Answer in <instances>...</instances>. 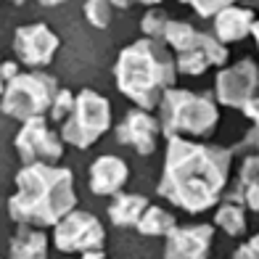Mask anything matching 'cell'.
Masks as SVG:
<instances>
[{"label": "cell", "mask_w": 259, "mask_h": 259, "mask_svg": "<svg viewBox=\"0 0 259 259\" xmlns=\"http://www.w3.org/2000/svg\"><path fill=\"white\" fill-rule=\"evenodd\" d=\"M230 161V148L193 143L188 138H169L159 193L183 211L191 214L206 211L220 201L225 191Z\"/></svg>", "instance_id": "1"}, {"label": "cell", "mask_w": 259, "mask_h": 259, "mask_svg": "<svg viewBox=\"0 0 259 259\" xmlns=\"http://www.w3.org/2000/svg\"><path fill=\"white\" fill-rule=\"evenodd\" d=\"M77 209L74 175L53 164H27L16 175V193L8 198V217L19 225H58Z\"/></svg>", "instance_id": "2"}, {"label": "cell", "mask_w": 259, "mask_h": 259, "mask_svg": "<svg viewBox=\"0 0 259 259\" xmlns=\"http://www.w3.org/2000/svg\"><path fill=\"white\" fill-rule=\"evenodd\" d=\"M116 85L138 109H159L175 79H178V61L169 51V45L159 40H135L133 45L119 53L114 66Z\"/></svg>", "instance_id": "3"}, {"label": "cell", "mask_w": 259, "mask_h": 259, "mask_svg": "<svg viewBox=\"0 0 259 259\" xmlns=\"http://www.w3.org/2000/svg\"><path fill=\"white\" fill-rule=\"evenodd\" d=\"M159 124L169 138H209L220 124V109L206 93L169 88L159 103Z\"/></svg>", "instance_id": "4"}, {"label": "cell", "mask_w": 259, "mask_h": 259, "mask_svg": "<svg viewBox=\"0 0 259 259\" xmlns=\"http://www.w3.org/2000/svg\"><path fill=\"white\" fill-rule=\"evenodd\" d=\"M58 96V79L45 72H24L16 74L6 85L0 111L11 119L27 122L34 116H42L53 109V101Z\"/></svg>", "instance_id": "5"}, {"label": "cell", "mask_w": 259, "mask_h": 259, "mask_svg": "<svg viewBox=\"0 0 259 259\" xmlns=\"http://www.w3.org/2000/svg\"><path fill=\"white\" fill-rule=\"evenodd\" d=\"M111 127V106L96 90H79L74 101V111L61 124V138L69 146L88 151L96 140H101Z\"/></svg>", "instance_id": "6"}, {"label": "cell", "mask_w": 259, "mask_h": 259, "mask_svg": "<svg viewBox=\"0 0 259 259\" xmlns=\"http://www.w3.org/2000/svg\"><path fill=\"white\" fill-rule=\"evenodd\" d=\"M14 146L24 164H56L64 156V143L58 138L45 116L27 119L21 133L16 135Z\"/></svg>", "instance_id": "7"}, {"label": "cell", "mask_w": 259, "mask_h": 259, "mask_svg": "<svg viewBox=\"0 0 259 259\" xmlns=\"http://www.w3.org/2000/svg\"><path fill=\"white\" fill-rule=\"evenodd\" d=\"M214 93L217 101L230 109H241L249 103L254 96H259V66L251 58L220 69V74L214 79Z\"/></svg>", "instance_id": "8"}, {"label": "cell", "mask_w": 259, "mask_h": 259, "mask_svg": "<svg viewBox=\"0 0 259 259\" xmlns=\"http://www.w3.org/2000/svg\"><path fill=\"white\" fill-rule=\"evenodd\" d=\"M106 241L103 225L98 222V217H93L90 211H69V214L56 225V235L53 243L58 251H93L101 249Z\"/></svg>", "instance_id": "9"}, {"label": "cell", "mask_w": 259, "mask_h": 259, "mask_svg": "<svg viewBox=\"0 0 259 259\" xmlns=\"http://www.w3.org/2000/svg\"><path fill=\"white\" fill-rule=\"evenodd\" d=\"M175 61H178V72L180 74L198 77V74L209 72L211 66L225 64L228 61V48H225V42H220L214 37V34L196 29L191 37H188V42L178 51Z\"/></svg>", "instance_id": "10"}, {"label": "cell", "mask_w": 259, "mask_h": 259, "mask_svg": "<svg viewBox=\"0 0 259 259\" xmlns=\"http://www.w3.org/2000/svg\"><path fill=\"white\" fill-rule=\"evenodd\" d=\"M58 34L45 24V21H34V24L27 27H19L14 34V51L16 58L21 64H27L32 69H40L45 64L53 61V56L58 51Z\"/></svg>", "instance_id": "11"}, {"label": "cell", "mask_w": 259, "mask_h": 259, "mask_svg": "<svg viewBox=\"0 0 259 259\" xmlns=\"http://www.w3.org/2000/svg\"><path fill=\"white\" fill-rule=\"evenodd\" d=\"M159 133H161L159 119H154L146 109H133L127 111V116L116 127V143L130 146L140 156H151L156 151Z\"/></svg>", "instance_id": "12"}, {"label": "cell", "mask_w": 259, "mask_h": 259, "mask_svg": "<svg viewBox=\"0 0 259 259\" xmlns=\"http://www.w3.org/2000/svg\"><path fill=\"white\" fill-rule=\"evenodd\" d=\"M214 228L211 225H183L167 235L164 259H209Z\"/></svg>", "instance_id": "13"}, {"label": "cell", "mask_w": 259, "mask_h": 259, "mask_svg": "<svg viewBox=\"0 0 259 259\" xmlns=\"http://www.w3.org/2000/svg\"><path fill=\"white\" fill-rule=\"evenodd\" d=\"M127 178L130 169L119 156H98L90 164V191L96 196H116Z\"/></svg>", "instance_id": "14"}, {"label": "cell", "mask_w": 259, "mask_h": 259, "mask_svg": "<svg viewBox=\"0 0 259 259\" xmlns=\"http://www.w3.org/2000/svg\"><path fill=\"white\" fill-rule=\"evenodd\" d=\"M254 24H256V16L251 8L228 6L214 16V37L220 42H238L254 32Z\"/></svg>", "instance_id": "15"}, {"label": "cell", "mask_w": 259, "mask_h": 259, "mask_svg": "<svg viewBox=\"0 0 259 259\" xmlns=\"http://www.w3.org/2000/svg\"><path fill=\"white\" fill-rule=\"evenodd\" d=\"M228 201H238L246 209L259 211V156H246L238 172V185L225 196Z\"/></svg>", "instance_id": "16"}, {"label": "cell", "mask_w": 259, "mask_h": 259, "mask_svg": "<svg viewBox=\"0 0 259 259\" xmlns=\"http://www.w3.org/2000/svg\"><path fill=\"white\" fill-rule=\"evenodd\" d=\"M11 259H48V235L34 225H21L11 238Z\"/></svg>", "instance_id": "17"}, {"label": "cell", "mask_w": 259, "mask_h": 259, "mask_svg": "<svg viewBox=\"0 0 259 259\" xmlns=\"http://www.w3.org/2000/svg\"><path fill=\"white\" fill-rule=\"evenodd\" d=\"M148 206V198L140 193H116L114 204L109 206V220L116 228H135Z\"/></svg>", "instance_id": "18"}, {"label": "cell", "mask_w": 259, "mask_h": 259, "mask_svg": "<svg viewBox=\"0 0 259 259\" xmlns=\"http://www.w3.org/2000/svg\"><path fill=\"white\" fill-rule=\"evenodd\" d=\"M214 225L222 228L228 235H233V238L235 235H243L246 225H249V222H246V206L225 198V204L217 206V211H214Z\"/></svg>", "instance_id": "19"}, {"label": "cell", "mask_w": 259, "mask_h": 259, "mask_svg": "<svg viewBox=\"0 0 259 259\" xmlns=\"http://www.w3.org/2000/svg\"><path fill=\"white\" fill-rule=\"evenodd\" d=\"M135 228H138V233H143V235H169L175 228H178V220H175V214L167 211V209L148 206Z\"/></svg>", "instance_id": "20"}, {"label": "cell", "mask_w": 259, "mask_h": 259, "mask_svg": "<svg viewBox=\"0 0 259 259\" xmlns=\"http://www.w3.org/2000/svg\"><path fill=\"white\" fill-rule=\"evenodd\" d=\"M169 21H172V16L167 14V11H161L159 6H154V8H151L148 14L143 16V21H140V29H143L146 37L164 42V34H167Z\"/></svg>", "instance_id": "21"}, {"label": "cell", "mask_w": 259, "mask_h": 259, "mask_svg": "<svg viewBox=\"0 0 259 259\" xmlns=\"http://www.w3.org/2000/svg\"><path fill=\"white\" fill-rule=\"evenodd\" d=\"M85 19L90 27L106 29L114 19V3L111 0H85Z\"/></svg>", "instance_id": "22"}, {"label": "cell", "mask_w": 259, "mask_h": 259, "mask_svg": "<svg viewBox=\"0 0 259 259\" xmlns=\"http://www.w3.org/2000/svg\"><path fill=\"white\" fill-rule=\"evenodd\" d=\"M74 101H77V96L72 90H58V96L53 101V114H51L56 124H64L69 119V114L74 111Z\"/></svg>", "instance_id": "23"}, {"label": "cell", "mask_w": 259, "mask_h": 259, "mask_svg": "<svg viewBox=\"0 0 259 259\" xmlns=\"http://www.w3.org/2000/svg\"><path fill=\"white\" fill-rule=\"evenodd\" d=\"M180 3H188L201 19H214L222 8L235 6V0H180Z\"/></svg>", "instance_id": "24"}, {"label": "cell", "mask_w": 259, "mask_h": 259, "mask_svg": "<svg viewBox=\"0 0 259 259\" xmlns=\"http://www.w3.org/2000/svg\"><path fill=\"white\" fill-rule=\"evenodd\" d=\"M233 259H259V233L254 238H249L243 246H238L233 254Z\"/></svg>", "instance_id": "25"}, {"label": "cell", "mask_w": 259, "mask_h": 259, "mask_svg": "<svg viewBox=\"0 0 259 259\" xmlns=\"http://www.w3.org/2000/svg\"><path fill=\"white\" fill-rule=\"evenodd\" d=\"M243 114L249 116V119H251L254 124H259V96H254L249 103L243 106Z\"/></svg>", "instance_id": "26"}, {"label": "cell", "mask_w": 259, "mask_h": 259, "mask_svg": "<svg viewBox=\"0 0 259 259\" xmlns=\"http://www.w3.org/2000/svg\"><path fill=\"white\" fill-rule=\"evenodd\" d=\"M111 3H114V8L127 11L133 3H140V6H151V8H154V6H159V3H161V0H111Z\"/></svg>", "instance_id": "27"}, {"label": "cell", "mask_w": 259, "mask_h": 259, "mask_svg": "<svg viewBox=\"0 0 259 259\" xmlns=\"http://www.w3.org/2000/svg\"><path fill=\"white\" fill-rule=\"evenodd\" d=\"M19 74V64H14V61H3V77H6V82H11Z\"/></svg>", "instance_id": "28"}, {"label": "cell", "mask_w": 259, "mask_h": 259, "mask_svg": "<svg viewBox=\"0 0 259 259\" xmlns=\"http://www.w3.org/2000/svg\"><path fill=\"white\" fill-rule=\"evenodd\" d=\"M82 259H106V254L101 249H93V251H85L82 254Z\"/></svg>", "instance_id": "29"}, {"label": "cell", "mask_w": 259, "mask_h": 259, "mask_svg": "<svg viewBox=\"0 0 259 259\" xmlns=\"http://www.w3.org/2000/svg\"><path fill=\"white\" fill-rule=\"evenodd\" d=\"M40 6H45V8H53V6H64L66 0H37Z\"/></svg>", "instance_id": "30"}, {"label": "cell", "mask_w": 259, "mask_h": 259, "mask_svg": "<svg viewBox=\"0 0 259 259\" xmlns=\"http://www.w3.org/2000/svg\"><path fill=\"white\" fill-rule=\"evenodd\" d=\"M6 85H8V82H6V77H3V61H0V96L6 93Z\"/></svg>", "instance_id": "31"}, {"label": "cell", "mask_w": 259, "mask_h": 259, "mask_svg": "<svg viewBox=\"0 0 259 259\" xmlns=\"http://www.w3.org/2000/svg\"><path fill=\"white\" fill-rule=\"evenodd\" d=\"M251 34H254V37H256V48H259V21H256V24H254V32H251Z\"/></svg>", "instance_id": "32"}, {"label": "cell", "mask_w": 259, "mask_h": 259, "mask_svg": "<svg viewBox=\"0 0 259 259\" xmlns=\"http://www.w3.org/2000/svg\"><path fill=\"white\" fill-rule=\"evenodd\" d=\"M11 3H14V6H24L27 0H11Z\"/></svg>", "instance_id": "33"}, {"label": "cell", "mask_w": 259, "mask_h": 259, "mask_svg": "<svg viewBox=\"0 0 259 259\" xmlns=\"http://www.w3.org/2000/svg\"><path fill=\"white\" fill-rule=\"evenodd\" d=\"M256 127V148H259V124H254Z\"/></svg>", "instance_id": "34"}, {"label": "cell", "mask_w": 259, "mask_h": 259, "mask_svg": "<svg viewBox=\"0 0 259 259\" xmlns=\"http://www.w3.org/2000/svg\"><path fill=\"white\" fill-rule=\"evenodd\" d=\"M256 3H259V0H256Z\"/></svg>", "instance_id": "35"}]
</instances>
